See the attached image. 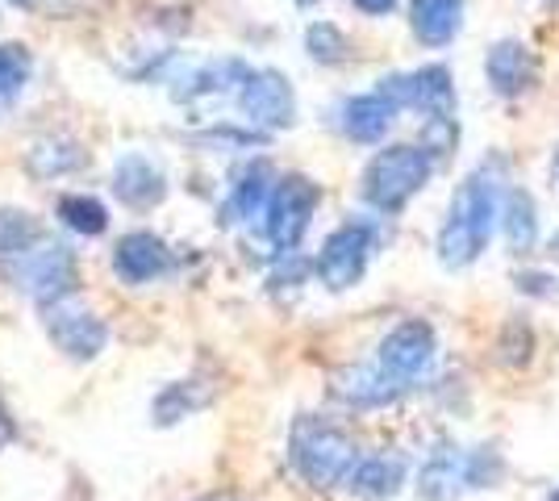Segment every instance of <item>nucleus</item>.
<instances>
[{"instance_id":"f257e3e1","label":"nucleus","mask_w":559,"mask_h":501,"mask_svg":"<svg viewBox=\"0 0 559 501\" xmlns=\"http://www.w3.org/2000/svg\"><path fill=\"white\" fill-rule=\"evenodd\" d=\"M506 159L492 155L480 167H472L464 180L451 192V205H447V217L439 226V239H435V251H439V263L447 272H460V267H472L489 251V239L501 222V205H506Z\"/></svg>"},{"instance_id":"f03ea898","label":"nucleus","mask_w":559,"mask_h":501,"mask_svg":"<svg viewBox=\"0 0 559 501\" xmlns=\"http://www.w3.org/2000/svg\"><path fill=\"white\" fill-rule=\"evenodd\" d=\"M359 443L343 427L318 414H297L288 430V464L309 489H338L347 485L359 464Z\"/></svg>"},{"instance_id":"7ed1b4c3","label":"nucleus","mask_w":559,"mask_h":501,"mask_svg":"<svg viewBox=\"0 0 559 501\" xmlns=\"http://www.w3.org/2000/svg\"><path fill=\"white\" fill-rule=\"evenodd\" d=\"M435 176V155L421 143H393L364 167V201L376 214H401Z\"/></svg>"},{"instance_id":"20e7f679","label":"nucleus","mask_w":559,"mask_h":501,"mask_svg":"<svg viewBox=\"0 0 559 501\" xmlns=\"http://www.w3.org/2000/svg\"><path fill=\"white\" fill-rule=\"evenodd\" d=\"M435 359H439V334H435V326L426 318H405V322H396L393 331L380 338L372 363L380 368V377L405 397L409 389H418L435 372Z\"/></svg>"},{"instance_id":"39448f33","label":"nucleus","mask_w":559,"mask_h":501,"mask_svg":"<svg viewBox=\"0 0 559 501\" xmlns=\"http://www.w3.org/2000/svg\"><path fill=\"white\" fill-rule=\"evenodd\" d=\"M4 276L22 288L25 297L38 301V310L50 301H63L80 285V260L63 239H43L34 242L25 255L4 263Z\"/></svg>"},{"instance_id":"423d86ee","label":"nucleus","mask_w":559,"mask_h":501,"mask_svg":"<svg viewBox=\"0 0 559 501\" xmlns=\"http://www.w3.org/2000/svg\"><path fill=\"white\" fill-rule=\"evenodd\" d=\"M318 205H322V189L309 176L293 171V176H280L276 180V192H272L267 214H263V239H267V247L276 251L280 260L301 247Z\"/></svg>"},{"instance_id":"0eeeda50","label":"nucleus","mask_w":559,"mask_h":501,"mask_svg":"<svg viewBox=\"0 0 559 501\" xmlns=\"http://www.w3.org/2000/svg\"><path fill=\"white\" fill-rule=\"evenodd\" d=\"M376 239H380V230H376V222H368V217L343 222V226L322 242V251H318V263H313V267H318V281H322L330 293L355 288L364 281V272H368Z\"/></svg>"},{"instance_id":"6e6552de","label":"nucleus","mask_w":559,"mask_h":501,"mask_svg":"<svg viewBox=\"0 0 559 501\" xmlns=\"http://www.w3.org/2000/svg\"><path fill=\"white\" fill-rule=\"evenodd\" d=\"M401 109H414L421 114V126H435V121H455V80L443 63H426L414 72H396L380 80Z\"/></svg>"},{"instance_id":"1a4fd4ad","label":"nucleus","mask_w":559,"mask_h":501,"mask_svg":"<svg viewBox=\"0 0 559 501\" xmlns=\"http://www.w3.org/2000/svg\"><path fill=\"white\" fill-rule=\"evenodd\" d=\"M238 114L247 118V126H255L263 134L272 130H288L297 121V93L288 84V75L276 68H255L247 75V84L234 96Z\"/></svg>"},{"instance_id":"9d476101","label":"nucleus","mask_w":559,"mask_h":501,"mask_svg":"<svg viewBox=\"0 0 559 501\" xmlns=\"http://www.w3.org/2000/svg\"><path fill=\"white\" fill-rule=\"evenodd\" d=\"M43 326H47L50 343L68 359H96L109 347V326L75 293L63 297V301L43 306Z\"/></svg>"},{"instance_id":"9b49d317","label":"nucleus","mask_w":559,"mask_h":501,"mask_svg":"<svg viewBox=\"0 0 559 501\" xmlns=\"http://www.w3.org/2000/svg\"><path fill=\"white\" fill-rule=\"evenodd\" d=\"M396 114H401V105L393 100V93H389L384 84H376L372 93L347 96V100L338 105V130L347 134L350 143L376 146L393 130Z\"/></svg>"},{"instance_id":"f8f14e48","label":"nucleus","mask_w":559,"mask_h":501,"mask_svg":"<svg viewBox=\"0 0 559 501\" xmlns=\"http://www.w3.org/2000/svg\"><path fill=\"white\" fill-rule=\"evenodd\" d=\"M485 80L501 100H518L538 84V55L518 38H501L485 55Z\"/></svg>"},{"instance_id":"ddd939ff","label":"nucleus","mask_w":559,"mask_h":501,"mask_svg":"<svg viewBox=\"0 0 559 501\" xmlns=\"http://www.w3.org/2000/svg\"><path fill=\"white\" fill-rule=\"evenodd\" d=\"M176 267V255L159 235L151 230H130L114 247V272L126 285H151Z\"/></svg>"},{"instance_id":"4468645a","label":"nucleus","mask_w":559,"mask_h":501,"mask_svg":"<svg viewBox=\"0 0 559 501\" xmlns=\"http://www.w3.org/2000/svg\"><path fill=\"white\" fill-rule=\"evenodd\" d=\"M276 171L267 159H251V164H242L234 171L230 180V192H226V205H222V214L230 226H251L259 222L263 226V214H267V201H272V192H276Z\"/></svg>"},{"instance_id":"2eb2a0df","label":"nucleus","mask_w":559,"mask_h":501,"mask_svg":"<svg viewBox=\"0 0 559 501\" xmlns=\"http://www.w3.org/2000/svg\"><path fill=\"white\" fill-rule=\"evenodd\" d=\"M251 72L255 68L242 63V59H213V63H201V68H192L188 75H180L171 84V96L180 105H210V100H226V96L234 100Z\"/></svg>"},{"instance_id":"dca6fc26","label":"nucleus","mask_w":559,"mask_h":501,"mask_svg":"<svg viewBox=\"0 0 559 501\" xmlns=\"http://www.w3.org/2000/svg\"><path fill=\"white\" fill-rule=\"evenodd\" d=\"M418 498L421 501H455L467 493V448L439 439L418 468Z\"/></svg>"},{"instance_id":"f3484780","label":"nucleus","mask_w":559,"mask_h":501,"mask_svg":"<svg viewBox=\"0 0 559 501\" xmlns=\"http://www.w3.org/2000/svg\"><path fill=\"white\" fill-rule=\"evenodd\" d=\"M114 196L130 210H155L167 196V176L164 167L146 155H121L114 167Z\"/></svg>"},{"instance_id":"a211bd4d","label":"nucleus","mask_w":559,"mask_h":501,"mask_svg":"<svg viewBox=\"0 0 559 501\" xmlns=\"http://www.w3.org/2000/svg\"><path fill=\"white\" fill-rule=\"evenodd\" d=\"M405 477H409V460L401 452H372L359 455L355 473H350L347 489L359 501H389L405 489Z\"/></svg>"},{"instance_id":"6ab92c4d","label":"nucleus","mask_w":559,"mask_h":501,"mask_svg":"<svg viewBox=\"0 0 559 501\" xmlns=\"http://www.w3.org/2000/svg\"><path fill=\"white\" fill-rule=\"evenodd\" d=\"M330 393H334V402H343L347 409H384V406H393V402H401V393L380 377V368H376L372 359L334 372Z\"/></svg>"},{"instance_id":"aec40b11","label":"nucleus","mask_w":559,"mask_h":501,"mask_svg":"<svg viewBox=\"0 0 559 501\" xmlns=\"http://www.w3.org/2000/svg\"><path fill=\"white\" fill-rule=\"evenodd\" d=\"M467 0H409V29L421 47L443 50L455 43L460 25H464Z\"/></svg>"},{"instance_id":"412c9836","label":"nucleus","mask_w":559,"mask_h":501,"mask_svg":"<svg viewBox=\"0 0 559 501\" xmlns=\"http://www.w3.org/2000/svg\"><path fill=\"white\" fill-rule=\"evenodd\" d=\"M84 146L68 139V134H47V139H38V143L25 151V171L34 176V180H59V176H71V171H80L84 167Z\"/></svg>"},{"instance_id":"4be33fe9","label":"nucleus","mask_w":559,"mask_h":501,"mask_svg":"<svg viewBox=\"0 0 559 501\" xmlns=\"http://www.w3.org/2000/svg\"><path fill=\"white\" fill-rule=\"evenodd\" d=\"M501 230H506V242L510 251H531L538 242V210L535 196L526 189H510L506 192V205H501Z\"/></svg>"},{"instance_id":"5701e85b","label":"nucleus","mask_w":559,"mask_h":501,"mask_svg":"<svg viewBox=\"0 0 559 501\" xmlns=\"http://www.w3.org/2000/svg\"><path fill=\"white\" fill-rule=\"evenodd\" d=\"M213 402V384L205 381H176L167 384L164 393L155 397V422L159 427H171V422H185L188 414H197V409H205Z\"/></svg>"},{"instance_id":"b1692460","label":"nucleus","mask_w":559,"mask_h":501,"mask_svg":"<svg viewBox=\"0 0 559 501\" xmlns=\"http://www.w3.org/2000/svg\"><path fill=\"white\" fill-rule=\"evenodd\" d=\"M59 222L68 226L71 235H80V239H96V235H105V226H109V210L88 196V192H68V196H59Z\"/></svg>"},{"instance_id":"393cba45","label":"nucleus","mask_w":559,"mask_h":501,"mask_svg":"<svg viewBox=\"0 0 559 501\" xmlns=\"http://www.w3.org/2000/svg\"><path fill=\"white\" fill-rule=\"evenodd\" d=\"M43 226H38V217L25 214V210H0V260L13 263L17 255H25L34 242H43Z\"/></svg>"},{"instance_id":"a878e982","label":"nucleus","mask_w":559,"mask_h":501,"mask_svg":"<svg viewBox=\"0 0 559 501\" xmlns=\"http://www.w3.org/2000/svg\"><path fill=\"white\" fill-rule=\"evenodd\" d=\"M29 72H34L29 50L22 43H0V109H9L25 93Z\"/></svg>"},{"instance_id":"bb28decb","label":"nucleus","mask_w":559,"mask_h":501,"mask_svg":"<svg viewBox=\"0 0 559 501\" xmlns=\"http://www.w3.org/2000/svg\"><path fill=\"white\" fill-rule=\"evenodd\" d=\"M305 50H309V59L313 63H326V68H334V63H343L347 59V38H343V29L330 22H313L309 29H305Z\"/></svg>"},{"instance_id":"cd10ccee","label":"nucleus","mask_w":559,"mask_h":501,"mask_svg":"<svg viewBox=\"0 0 559 501\" xmlns=\"http://www.w3.org/2000/svg\"><path fill=\"white\" fill-rule=\"evenodd\" d=\"M506 480V455L492 443L467 448V489H497Z\"/></svg>"},{"instance_id":"c85d7f7f","label":"nucleus","mask_w":559,"mask_h":501,"mask_svg":"<svg viewBox=\"0 0 559 501\" xmlns=\"http://www.w3.org/2000/svg\"><path fill=\"white\" fill-rule=\"evenodd\" d=\"M497 351H501V359H506L510 368H522V363H531V351H535V331H531L526 322H518V318H513L510 326L501 331V343H497Z\"/></svg>"},{"instance_id":"c756f323","label":"nucleus","mask_w":559,"mask_h":501,"mask_svg":"<svg viewBox=\"0 0 559 501\" xmlns=\"http://www.w3.org/2000/svg\"><path fill=\"white\" fill-rule=\"evenodd\" d=\"M513 285H518V293H526V297H559V281L551 276V272H535V267H526V272H518L513 276Z\"/></svg>"},{"instance_id":"7c9ffc66","label":"nucleus","mask_w":559,"mask_h":501,"mask_svg":"<svg viewBox=\"0 0 559 501\" xmlns=\"http://www.w3.org/2000/svg\"><path fill=\"white\" fill-rule=\"evenodd\" d=\"M13 439H17V422H13V414H9V406L0 402V452H4V448H9Z\"/></svg>"},{"instance_id":"2f4dec72","label":"nucleus","mask_w":559,"mask_h":501,"mask_svg":"<svg viewBox=\"0 0 559 501\" xmlns=\"http://www.w3.org/2000/svg\"><path fill=\"white\" fill-rule=\"evenodd\" d=\"M355 9L368 13V17H384V13H393L396 9V0H355Z\"/></svg>"},{"instance_id":"473e14b6","label":"nucleus","mask_w":559,"mask_h":501,"mask_svg":"<svg viewBox=\"0 0 559 501\" xmlns=\"http://www.w3.org/2000/svg\"><path fill=\"white\" fill-rule=\"evenodd\" d=\"M547 171H551V184L559 189V146L551 151V167H547Z\"/></svg>"},{"instance_id":"72a5a7b5","label":"nucleus","mask_w":559,"mask_h":501,"mask_svg":"<svg viewBox=\"0 0 559 501\" xmlns=\"http://www.w3.org/2000/svg\"><path fill=\"white\" fill-rule=\"evenodd\" d=\"M547 255H551V260L559 263V230L551 235V239H547Z\"/></svg>"},{"instance_id":"f704fd0d","label":"nucleus","mask_w":559,"mask_h":501,"mask_svg":"<svg viewBox=\"0 0 559 501\" xmlns=\"http://www.w3.org/2000/svg\"><path fill=\"white\" fill-rule=\"evenodd\" d=\"M547 501H559V489H551V493H547Z\"/></svg>"},{"instance_id":"c9c22d12","label":"nucleus","mask_w":559,"mask_h":501,"mask_svg":"<svg viewBox=\"0 0 559 501\" xmlns=\"http://www.w3.org/2000/svg\"><path fill=\"white\" fill-rule=\"evenodd\" d=\"M205 501H238V498H205Z\"/></svg>"},{"instance_id":"e433bc0d","label":"nucleus","mask_w":559,"mask_h":501,"mask_svg":"<svg viewBox=\"0 0 559 501\" xmlns=\"http://www.w3.org/2000/svg\"><path fill=\"white\" fill-rule=\"evenodd\" d=\"M297 4H318V0H297Z\"/></svg>"},{"instance_id":"4c0bfd02","label":"nucleus","mask_w":559,"mask_h":501,"mask_svg":"<svg viewBox=\"0 0 559 501\" xmlns=\"http://www.w3.org/2000/svg\"><path fill=\"white\" fill-rule=\"evenodd\" d=\"M13 4H29V0H13Z\"/></svg>"}]
</instances>
